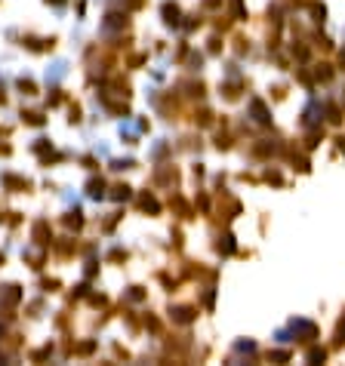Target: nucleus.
Returning a JSON list of instances; mask_svg holds the SVG:
<instances>
[{
	"mask_svg": "<svg viewBox=\"0 0 345 366\" xmlns=\"http://www.w3.org/2000/svg\"><path fill=\"white\" fill-rule=\"evenodd\" d=\"M62 74H65V62H56L53 71H47V80H59Z\"/></svg>",
	"mask_w": 345,
	"mask_h": 366,
	"instance_id": "nucleus-1",
	"label": "nucleus"
}]
</instances>
